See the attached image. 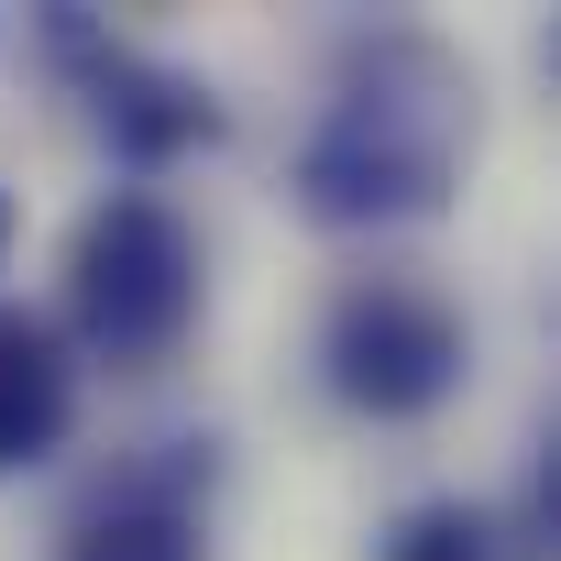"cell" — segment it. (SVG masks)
<instances>
[{
	"instance_id": "obj_1",
	"label": "cell",
	"mask_w": 561,
	"mask_h": 561,
	"mask_svg": "<svg viewBox=\"0 0 561 561\" xmlns=\"http://www.w3.org/2000/svg\"><path fill=\"white\" fill-rule=\"evenodd\" d=\"M462 165H473V67L419 23L353 34L331 67V100L298 144V209L331 231L430 220V209H451Z\"/></svg>"
},
{
	"instance_id": "obj_2",
	"label": "cell",
	"mask_w": 561,
	"mask_h": 561,
	"mask_svg": "<svg viewBox=\"0 0 561 561\" xmlns=\"http://www.w3.org/2000/svg\"><path fill=\"white\" fill-rule=\"evenodd\" d=\"M67 320L100 364H165L198 320V231L154 187H111L67 242Z\"/></svg>"
},
{
	"instance_id": "obj_3",
	"label": "cell",
	"mask_w": 561,
	"mask_h": 561,
	"mask_svg": "<svg viewBox=\"0 0 561 561\" xmlns=\"http://www.w3.org/2000/svg\"><path fill=\"white\" fill-rule=\"evenodd\" d=\"M320 375L353 419H430L462 386V309L419 275H364V287L331 298Z\"/></svg>"
},
{
	"instance_id": "obj_4",
	"label": "cell",
	"mask_w": 561,
	"mask_h": 561,
	"mask_svg": "<svg viewBox=\"0 0 561 561\" xmlns=\"http://www.w3.org/2000/svg\"><path fill=\"white\" fill-rule=\"evenodd\" d=\"M56 45L78 56V78H89L100 133H111L122 165H176V154H198V144L220 133V100H209L198 78H176V67H154V56H133V45H111L100 23L56 12Z\"/></svg>"
},
{
	"instance_id": "obj_5",
	"label": "cell",
	"mask_w": 561,
	"mask_h": 561,
	"mask_svg": "<svg viewBox=\"0 0 561 561\" xmlns=\"http://www.w3.org/2000/svg\"><path fill=\"white\" fill-rule=\"evenodd\" d=\"M78 430V364L45 320L0 309V473L56 462V440Z\"/></svg>"
},
{
	"instance_id": "obj_6",
	"label": "cell",
	"mask_w": 561,
	"mask_h": 561,
	"mask_svg": "<svg viewBox=\"0 0 561 561\" xmlns=\"http://www.w3.org/2000/svg\"><path fill=\"white\" fill-rule=\"evenodd\" d=\"M67 561H209V550H198V517L176 484H133L67 528Z\"/></svg>"
},
{
	"instance_id": "obj_7",
	"label": "cell",
	"mask_w": 561,
	"mask_h": 561,
	"mask_svg": "<svg viewBox=\"0 0 561 561\" xmlns=\"http://www.w3.org/2000/svg\"><path fill=\"white\" fill-rule=\"evenodd\" d=\"M386 561H506V539H495L473 506H419V517H397Z\"/></svg>"
},
{
	"instance_id": "obj_8",
	"label": "cell",
	"mask_w": 561,
	"mask_h": 561,
	"mask_svg": "<svg viewBox=\"0 0 561 561\" xmlns=\"http://www.w3.org/2000/svg\"><path fill=\"white\" fill-rule=\"evenodd\" d=\"M0 253H12V198H0Z\"/></svg>"
}]
</instances>
